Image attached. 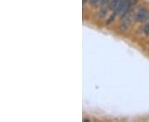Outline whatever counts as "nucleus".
I'll use <instances>...</instances> for the list:
<instances>
[{"mask_svg":"<svg viewBox=\"0 0 149 122\" xmlns=\"http://www.w3.org/2000/svg\"><path fill=\"white\" fill-rule=\"evenodd\" d=\"M123 0H111L109 3V10H115L118 8V6L120 4V3Z\"/></svg>","mask_w":149,"mask_h":122,"instance_id":"nucleus-4","label":"nucleus"},{"mask_svg":"<svg viewBox=\"0 0 149 122\" xmlns=\"http://www.w3.org/2000/svg\"><path fill=\"white\" fill-rule=\"evenodd\" d=\"M101 0H91V4L92 6H95L97 5L99 3H100Z\"/></svg>","mask_w":149,"mask_h":122,"instance_id":"nucleus-7","label":"nucleus"},{"mask_svg":"<svg viewBox=\"0 0 149 122\" xmlns=\"http://www.w3.org/2000/svg\"><path fill=\"white\" fill-rule=\"evenodd\" d=\"M149 17V8L146 7H143L139 9L135 14L134 20L136 22H143Z\"/></svg>","mask_w":149,"mask_h":122,"instance_id":"nucleus-3","label":"nucleus"},{"mask_svg":"<svg viewBox=\"0 0 149 122\" xmlns=\"http://www.w3.org/2000/svg\"><path fill=\"white\" fill-rule=\"evenodd\" d=\"M109 10V5H104V8H102L100 11V12H99V14H98V16H99V18H104V17L106 16L107 12H108V11Z\"/></svg>","mask_w":149,"mask_h":122,"instance_id":"nucleus-5","label":"nucleus"},{"mask_svg":"<svg viewBox=\"0 0 149 122\" xmlns=\"http://www.w3.org/2000/svg\"><path fill=\"white\" fill-rule=\"evenodd\" d=\"M134 18H135V14L133 13V12L131 9L125 16L123 17V21L120 25V31L123 32L128 31L129 27H131Z\"/></svg>","mask_w":149,"mask_h":122,"instance_id":"nucleus-2","label":"nucleus"},{"mask_svg":"<svg viewBox=\"0 0 149 122\" xmlns=\"http://www.w3.org/2000/svg\"><path fill=\"white\" fill-rule=\"evenodd\" d=\"M87 1H88V0H83V2H84V3H86Z\"/></svg>","mask_w":149,"mask_h":122,"instance_id":"nucleus-9","label":"nucleus"},{"mask_svg":"<svg viewBox=\"0 0 149 122\" xmlns=\"http://www.w3.org/2000/svg\"><path fill=\"white\" fill-rule=\"evenodd\" d=\"M143 33L146 36L149 35V17L145 21V24L143 27Z\"/></svg>","mask_w":149,"mask_h":122,"instance_id":"nucleus-6","label":"nucleus"},{"mask_svg":"<svg viewBox=\"0 0 149 122\" xmlns=\"http://www.w3.org/2000/svg\"><path fill=\"white\" fill-rule=\"evenodd\" d=\"M110 2V0H101L100 1V4H102V5H106V4H108V3H109Z\"/></svg>","mask_w":149,"mask_h":122,"instance_id":"nucleus-8","label":"nucleus"},{"mask_svg":"<svg viewBox=\"0 0 149 122\" xmlns=\"http://www.w3.org/2000/svg\"><path fill=\"white\" fill-rule=\"evenodd\" d=\"M137 0H123L120 4L118 6V8L114 10V13L110 16L109 18V21H107V24H109L111 21L114 20L115 17L117 15H120V17H123L129 11L132 9L133 6L136 3Z\"/></svg>","mask_w":149,"mask_h":122,"instance_id":"nucleus-1","label":"nucleus"}]
</instances>
